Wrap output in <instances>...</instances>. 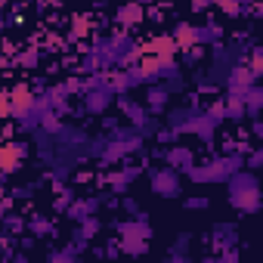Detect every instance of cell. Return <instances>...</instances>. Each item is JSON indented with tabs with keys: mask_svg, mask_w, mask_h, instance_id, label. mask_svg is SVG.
<instances>
[{
	"mask_svg": "<svg viewBox=\"0 0 263 263\" xmlns=\"http://www.w3.org/2000/svg\"><path fill=\"white\" fill-rule=\"evenodd\" d=\"M7 226H10V229H22V220H19V217H10Z\"/></svg>",
	"mask_w": 263,
	"mask_h": 263,
	"instance_id": "20",
	"label": "cell"
},
{
	"mask_svg": "<svg viewBox=\"0 0 263 263\" xmlns=\"http://www.w3.org/2000/svg\"><path fill=\"white\" fill-rule=\"evenodd\" d=\"M257 71L251 68V65H232L229 68V78H226V84H229V90L232 93H241V90H248L251 84H257Z\"/></svg>",
	"mask_w": 263,
	"mask_h": 263,
	"instance_id": "7",
	"label": "cell"
},
{
	"mask_svg": "<svg viewBox=\"0 0 263 263\" xmlns=\"http://www.w3.org/2000/svg\"><path fill=\"white\" fill-rule=\"evenodd\" d=\"M0 180H4V174H0Z\"/></svg>",
	"mask_w": 263,
	"mask_h": 263,
	"instance_id": "23",
	"label": "cell"
},
{
	"mask_svg": "<svg viewBox=\"0 0 263 263\" xmlns=\"http://www.w3.org/2000/svg\"><path fill=\"white\" fill-rule=\"evenodd\" d=\"M143 19H146V10H143L140 0H130V4L118 7V16H115V22H118L121 28H137Z\"/></svg>",
	"mask_w": 263,
	"mask_h": 263,
	"instance_id": "8",
	"label": "cell"
},
{
	"mask_svg": "<svg viewBox=\"0 0 263 263\" xmlns=\"http://www.w3.org/2000/svg\"><path fill=\"white\" fill-rule=\"evenodd\" d=\"M4 4H7V0H0V7H4Z\"/></svg>",
	"mask_w": 263,
	"mask_h": 263,
	"instance_id": "22",
	"label": "cell"
},
{
	"mask_svg": "<svg viewBox=\"0 0 263 263\" xmlns=\"http://www.w3.org/2000/svg\"><path fill=\"white\" fill-rule=\"evenodd\" d=\"M245 164H248L251 171H260V167H263V152H251V155L245 158Z\"/></svg>",
	"mask_w": 263,
	"mask_h": 263,
	"instance_id": "17",
	"label": "cell"
},
{
	"mask_svg": "<svg viewBox=\"0 0 263 263\" xmlns=\"http://www.w3.org/2000/svg\"><path fill=\"white\" fill-rule=\"evenodd\" d=\"M25 155H28V146L22 140H7L0 143V174L4 177H13L22 164H25Z\"/></svg>",
	"mask_w": 263,
	"mask_h": 263,
	"instance_id": "3",
	"label": "cell"
},
{
	"mask_svg": "<svg viewBox=\"0 0 263 263\" xmlns=\"http://www.w3.org/2000/svg\"><path fill=\"white\" fill-rule=\"evenodd\" d=\"M140 4H155V0H140Z\"/></svg>",
	"mask_w": 263,
	"mask_h": 263,
	"instance_id": "21",
	"label": "cell"
},
{
	"mask_svg": "<svg viewBox=\"0 0 263 263\" xmlns=\"http://www.w3.org/2000/svg\"><path fill=\"white\" fill-rule=\"evenodd\" d=\"M13 118V102H10V90H0V121Z\"/></svg>",
	"mask_w": 263,
	"mask_h": 263,
	"instance_id": "15",
	"label": "cell"
},
{
	"mask_svg": "<svg viewBox=\"0 0 263 263\" xmlns=\"http://www.w3.org/2000/svg\"><path fill=\"white\" fill-rule=\"evenodd\" d=\"M10 102H13V118H16V121H22L25 115H31V111H34L37 96H34V90H31L28 84H16V87L10 90Z\"/></svg>",
	"mask_w": 263,
	"mask_h": 263,
	"instance_id": "5",
	"label": "cell"
},
{
	"mask_svg": "<svg viewBox=\"0 0 263 263\" xmlns=\"http://www.w3.org/2000/svg\"><path fill=\"white\" fill-rule=\"evenodd\" d=\"M111 96H115V90H111L108 84H105V87H90V90H87V111H90V115H102V111L108 108Z\"/></svg>",
	"mask_w": 263,
	"mask_h": 263,
	"instance_id": "10",
	"label": "cell"
},
{
	"mask_svg": "<svg viewBox=\"0 0 263 263\" xmlns=\"http://www.w3.org/2000/svg\"><path fill=\"white\" fill-rule=\"evenodd\" d=\"M180 174L174 167H161L152 174V192L155 195H164V198H177L180 195Z\"/></svg>",
	"mask_w": 263,
	"mask_h": 263,
	"instance_id": "6",
	"label": "cell"
},
{
	"mask_svg": "<svg viewBox=\"0 0 263 263\" xmlns=\"http://www.w3.org/2000/svg\"><path fill=\"white\" fill-rule=\"evenodd\" d=\"M174 44L180 47V50H192V47H198L201 44V25H189V22H180L177 28H174Z\"/></svg>",
	"mask_w": 263,
	"mask_h": 263,
	"instance_id": "9",
	"label": "cell"
},
{
	"mask_svg": "<svg viewBox=\"0 0 263 263\" xmlns=\"http://www.w3.org/2000/svg\"><path fill=\"white\" fill-rule=\"evenodd\" d=\"M22 62H25V68H31V65L37 62V53H34V50H31V53H25V56H22Z\"/></svg>",
	"mask_w": 263,
	"mask_h": 263,
	"instance_id": "19",
	"label": "cell"
},
{
	"mask_svg": "<svg viewBox=\"0 0 263 263\" xmlns=\"http://www.w3.org/2000/svg\"><path fill=\"white\" fill-rule=\"evenodd\" d=\"M164 102H167V87H152V90L146 93V108L161 111V108H164Z\"/></svg>",
	"mask_w": 263,
	"mask_h": 263,
	"instance_id": "14",
	"label": "cell"
},
{
	"mask_svg": "<svg viewBox=\"0 0 263 263\" xmlns=\"http://www.w3.org/2000/svg\"><path fill=\"white\" fill-rule=\"evenodd\" d=\"M121 111L134 121V124H143V121L149 118V115H146V111H149L146 105H137V102H130V99H121Z\"/></svg>",
	"mask_w": 263,
	"mask_h": 263,
	"instance_id": "13",
	"label": "cell"
},
{
	"mask_svg": "<svg viewBox=\"0 0 263 263\" xmlns=\"http://www.w3.org/2000/svg\"><path fill=\"white\" fill-rule=\"evenodd\" d=\"M217 0H192V10L195 13H201V10H208V7H214Z\"/></svg>",
	"mask_w": 263,
	"mask_h": 263,
	"instance_id": "18",
	"label": "cell"
},
{
	"mask_svg": "<svg viewBox=\"0 0 263 263\" xmlns=\"http://www.w3.org/2000/svg\"><path fill=\"white\" fill-rule=\"evenodd\" d=\"M195 118H198V111L195 108H174L171 115H167V127L174 130V134H192V124H195Z\"/></svg>",
	"mask_w": 263,
	"mask_h": 263,
	"instance_id": "11",
	"label": "cell"
},
{
	"mask_svg": "<svg viewBox=\"0 0 263 263\" xmlns=\"http://www.w3.org/2000/svg\"><path fill=\"white\" fill-rule=\"evenodd\" d=\"M137 53H146V56H158L164 62H174V56L180 53V47L174 44L171 34H158V37H149L143 47H137Z\"/></svg>",
	"mask_w": 263,
	"mask_h": 263,
	"instance_id": "4",
	"label": "cell"
},
{
	"mask_svg": "<svg viewBox=\"0 0 263 263\" xmlns=\"http://www.w3.org/2000/svg\"><path fill=\"white\" fill-rule=\"evenodd\" d=\"M192 161H195V155L186 146H177V149H171L164 155V164H171L174 171H186V167H192Z\"/></svg>",
	"mask_w": 263,
	"mask_h": 263,
	"instance_id": "12",
	"label": "cell"
},
{
	"mask_svg": "<svg viewBox=\"0 0 263 263\" xmlns=\"http://www.w3.org/2000/svg\"><path fill=\"white\" fill-rule=\"evenodd\" d=\"M208 208V198L204 195H192V198H186V211H204Z\"/></svg>",
	"mask_w": 263,
	"mask_h": 263,
	"instance_id": "16",
	"label": "cell"
},
{
	"mask_svg": "<svg viewBox=\"0 0 263 263\" xmlns=\"http://www.w3.org/2000/svg\"><path fill=\"white\" fill-rule=\"evenodd\" d=\"M118 232H121V248L127 251V254H140V251H146L149 248V238H152V229L146 226V223H121L118 226Z\"/></svg>",
	"mask_w": 263,
	"mask_h": 263,
	"instance_id": "2",
	"label": "cell"
},
{
	"mask_svg": "<svg viewBox=\"0 0 263 263\" xmlns=\"http://www.w3.org/2000/svg\"><path fill=\"white\" fill-rule=\"evenodd\" d=\"M229 201H232V208H238L241 214H254V211L260 208V189H257L254 174L235 171V174L229 177Z\"/></svg>",
	"mask_w": 263,
	"mask_h": 263,
	"instance_id": "1",
	"label": "cell"
}]
</instances>
